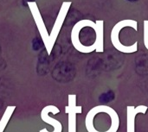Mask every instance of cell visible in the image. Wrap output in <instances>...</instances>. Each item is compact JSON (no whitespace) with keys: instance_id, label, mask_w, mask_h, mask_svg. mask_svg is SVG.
<instances>
[{"instance_id":"obj_1","label":"cell","mask_w":148,"mask_h":132,"mask_svg":"<svg viewBox=\"0 0 148 132\" xmlns=\"http://www.w3.org/2000/svg\"><path fill=\"white\" fill-rule=\"evenodd\" d=\"M71 40L74 47L82 53L88 54L94 50L103 52L102 27L90 22L77 23L72 31Z\"/></svg>"},{"instance_id":"obj_2","label":"cell","mask_w":148,"mask_h":132,"mask_svg":"<svg viewBox=\"0 0 148 132\" xmlns=\"http://www.w3.org/2000/svg\"><path fill=\"white\" fill-rule=\"evenodd\" d=\"M85 126L88 132H117L120 127V118L112 107L97 105L88 112Z\"/></svg>"},{"instance_id":"obj_3","label":"cell","mask_w":148,"mask_h":132,"mask_svg":"<svg viewBox=\"0 0 148 132\" xmlns=\"http://www.w3.org/2000/svg\"><path fill=\"white\" fill-rule=\"evenodd\" d=\"M69 105L65 106V112L69 115V132H76V114L82 112V106L76 105V95H69Z\"/></svg>"},{"instance_id":"obj_4","label":"cell","mask_w":148,"mask_h":132,"mask_svg":"<svg viewBox=\"0 0 148 132\" xmlns=\"http://www.w3.org/2000/svg\"><path fill=\"white\" fill-rule=\"evenodd\" d=\"M59 112H60V110H59L56 106H55V105H47V106H45V107L42 110V112H41V118H42V120L44 123L50 125L53 127L54 131H48L47 129H42V130H40L39 132L62 131V124H61L58 120H56V119H55V118H52L51 117L49 116V113H52V114L56 115V114H58Z\"/></svg>"},{"instance_id":"obj_5","label":"cell","mask_w":148,"mask_h":132,"mask_svg":"<svg viewBox=\"0 0 148 132\" xmlns=\"http://www.w3.org/2000/svg\"><path fill=\"white\" fill-rule=\"evenodd\" d=\"M148 107L147 105H138L137 107L127 106V132H135V119L140 113L146 114Z\"/></svg>"},{"instance_id":"obj_6","label":"cell","mask_w":148,"mask_h":132,"mask_svg":"<svg viewBox=\"0 0 148 132\" xmlns=\"http://www.w3.org/2000/svg\"><path fill=\"white\" fill-rule=\"evenodd\" d=\"M15 110H16V106L15 105H13V106L12 105L7 106V108L4 111V113H3V117H2V118L0 120V132H3L5 127L7 126V125H8L11 116L13 114V112H15Z\"/></svg>"},{"instance_id":"obj_7","label":"cell","mask_w":148,"mask_h":132,"mask_svg":"<svg viewBox=\"0 0 148 132\" xmlns=\"http://www.w3.org/2000/svg\"><path fill=\"white\" fill-rule=\"evenodd\" d=\"M39 48H40V42H39V40H38V39L33 40V48H34L35 50H36V49H38Z\"/></svg>"},{"instance_id":"obj_8","label":"cell","mask_w":148,"mask_h":132,"mask_svg":"<svg viewBox=\"0 0 148 132\" xmlns=\"http://www.w3.org/2000/svg\"><path fill=\"white\" fill-rule=\"evenodd\" d=\"M35 1H36V0H23V1H22V3H23V6L26 7L29 2H35Z\"/></svg>"},{"instance_id":"obj_9","label":"cell","mask_w":148,"mask_h":132,"mask_svg":"<svg viewBox=\"0 0 148 132\" xmlns=\"http://www.w3.org/2000/svg\"><path fill=\"white\" fill-rule=\"evenodd\" d=\"M127 1H129V2H132V3H134V2H137V1H139V0H127Z\"/></svg>"}]
</instances>
